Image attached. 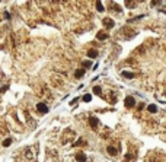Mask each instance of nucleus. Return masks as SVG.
Segmentation results:
<instances>
[{"mask_svg":"<svg viewBox=\"0 0 166 162\" xmlns=\"http://www.w3.org/2000/svg\"><path fill=\"white\" fill-rule=\"evenodd\" d=\"M96 10L98 12H104V6H102L101 1H96Z\"/></svg>","mask_w":166,"mask_h":162,"instance_id":"12","label":"nucleus"},{"mask_svg":"<svg viewBox=\"0 0 166 162\" xmlns=\"http://www.w3.org/2000/svg\"><path fill=\"white\" fill-rule=\"evenodd\" d=\"M76 159H77V162H86V155L80 152V153L76 155Z\"/></svg>","mask_w":166,"mask_h":162,"instance_id":"6","label":"nucleus"},{"mask_svg":"<svg viewBox=\"0 0 166 162\" xmlns=\"http://www.w3.org/2000/svg\"><path fill=\"white\" fill-rule=\"evenodd\" d=\"M93 94H95V95H102L101 88H99V86H95V88H93Z\"/></svg>","mask_w":166,"mask_h":162,"instance_id":"13","label":"nucleus"},{"mask_svg":"<svg viewBox=\"0 0 166 162\" xmlns=\"http://www.w3.org/2000/svg\"><path fill=\"white\" fill-rule=\"evenodd\" d=\"M83 64H85V66H86V67H90V66H92V64H90V61H85V63H83Z\"/></svg>","mask_w":166,"mask_h":162,"instance_id":"16","label":"nucleus"},{"mask_svg":"<svg viewBox=\"0 0 166 162\" xmlns=\"http://www.w3.org/2000/svg\"><path fill=\"white\" fill-rule=\"evenodd\" d=\"M104 25H105L106 28H109V29H111V28H114V25H115V23H114V20H112L111 18H105V19H104Z\"/></svg>","mask_w":166,"mask_h":162,"instance_id":"4","label":"nucleus"},{"mask_svg":"<svg viewBox=\"0 0 166 162\" xmlns=\"http://www.w3.org/2000/svg\"><path fill=\"white\" fill-rule=\"evenodd\" d=\"M124 104H125V107H127V108H133V107L136 105V99H134L133 96H127V98H125V101H124Z\"/></svg>","mask_w":166,"mask_h":162,"instance_id":"1","label":"nucleus"},{"mask_svg":"<svg viewBox=\"0 0 166 162\" xmlns=\"http://www.w3.org/2000/svg\"><path fill=\"white\" fill-rule=\"evenodd\" d=\"M89 123H90V127H92L93 130H96L98 126H99V121H98V118H95V117H90V118H89Z\"/></svg>","mask_w":166,"mask_h":162,"instance_id":"3","label":"nucleus"},{"mask_svg":"<svg viewBox=\"0 0 166 162\" xmlns=\"http://www.w3.org/2000/svg\"><path fill=\"white\" fill-rule=\"evenodd\" d=\"M165 95H166V94H165Z\"/></svg>","mask_w":166,"mask_h":162,"instance_id":"17","label":"nucleus"},{"mask_svg":"<svg viewBox=\"0 0 166 162\" xmlns=\"http://www.w3.org/2000/svg\"><path fill=\"white\" fill-rule=\"evenodd\" d=\"M96 37H98V39L102 41V39H106V38H108V34H106V32H98Z\"/></svg>","mask_w":166,"mask_h":162,"instance_id":"7","label":"nucleus"},{"mask_svg":"<svg viewBox=\"0 0 166 162\" xmlns=\"http://www.w3.org/2000/svg\"><path fill=\"white\" fill-rule=\"evenodd\" d=\"M106 152H108L109 155L115 156V155H118V152H120V151H118L117 148H114V146H108V148H106Z\"/></svg>","mask_w":166,"mask_h":162,"instance_id":"5","label":"nucleus"},{"mask_svg":"<svg viewBox=\"0 0 166 162\" xmlns=\"http://www.w3.org/2000/svg\"><path fill=\"white\" fill-rule=\"evenodd\" d=\"M147 110H149V113H156V111H157V107L152 104V105H149V107H147Z\"/></svg>","mask_w":166,"mask_h":162,"instance_id":"11","label":"nucleus"},{"mask_svg":"<svg viewBox=\"0 0 166 162\" xmlns=\"http://www.w3.org/2000/svg\"><path fill=\"white\" fill-rule=\"evenodd\" d=\"M83 75H85V70H83V69H79V70H76V73H74V76H76L77 79H79V77H82Z\"/></svg>","mask_w":166,"mask_h":162,"instance_id":"9","label":"nucleus"},{"mask_svg":"<svg viewBox=\"0 0 166 162\" xmlns=\"http://www.w3.org/2000/svg\"><path fill=\"white\" fill-rule=\"evenodd\" d=\"M10 143H12V139H10V137H9V139H6V140H4V142H3V146H9V145H10Z\"/></svg>","mask_w":166,"mask_h":162,"instance_id":"15","label":"nucleus"},{"mask_svg":"<svg viewBox=\"0 0 166 162\" xmlns=\"http://www.w3.org/2000/svg\"><path fill=\"white\" fill-rule=\"evenodd\" d=\"M87 56H89L90 58H96V57H98V51H96V50H89Z\"/></svg>","mask_w":166,"mask_h":162,"instance_id":"8","label":"nucleus"},{"mask_svg":"<svg viewBox=\"0 0 166 162\" xmlns=\"http://www.w3.org/2000/svg\"><path fill=\"white\" fill-rule=\"evenodd\" d=\"M36 110H38L41 114H45V113H48V107H47L44 102H38V104H36Z\"/></svg>","mask_w":166,"mask_h":162,"instance_id":"2","label":"nucleus"},{"mask_svg":"<svg viewBox=\"0 0 166 162\" xmlns=\"http://www.w3.org/2000/svg\"><path fill=\"white\" fill-rule=\"evenodd\" d=\"M90 99H92V95H89V94L83 96V101H85V102H90Z\"/></svg>","mask_w":166,"mask_h":162,"instance_id":"14","label":"nucleus"},{"mask_svg":"<svg viewBox=\"0 0 166 162\" xmlns=\"http://www.w3.org/2000/svg\"><path fill=\"white\" fill-rule=\"evenodd\" d=\"M122 76L127 77V79H133L134 77V73H131V72H122Z\"/></svg>","mask_w":166,"mask_h":162,"instance_id":"10","label":"nucleus"}]
</instances>
